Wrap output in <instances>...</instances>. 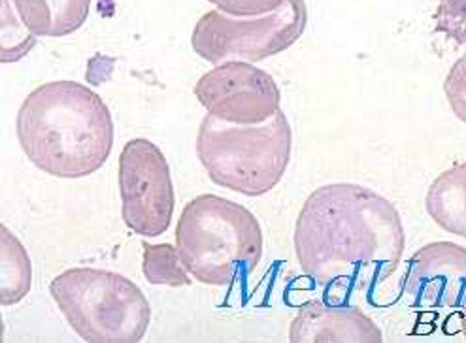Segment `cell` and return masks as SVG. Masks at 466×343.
Listing matches in <instances>:
<instances>
[{
    "instance_id": "cell-1",
    "label": "cell",
    "mask_w": 466,
    "mask_h": 343,
    "mask_svg": "<svg viewBox=\"0 0 466 343\" xmlns=\"http://www.w3.org/2000/svg\"><path fill=\"white\" fill-rule=\"evenodd\" d=\"M400 214L380 193L357 183H329L309 193L295 227L300 270L330 300L369 297L402 260Z\"/></svg>"
},
{
    "instance_id": "cell-2",
    "label": "cell",
    "mask_w": 466,
    "mask_h": 343,
    "mask_svg": "<svg viewBox=\"0 0 466 343\" xmlns=\"http://www.w3.org/2000/svg\"><path fill=\"white\" fill-rule=\"evenodd\" d=\"M29 161L61 179H80L105 166L114 147V119L91 87L61 79L25 96L15 119Z\"/></svg>"
},
{
    "instance_id": "cell-3",
    "label": "cell",
    "mask_w": 466,
    "mask_h": 343,
    "mask_svg": "<svg viewBox=\"0 0 466 343\" xmlns=\"http://www.w3.org/2000/svg\"><path fill=\"white\" fill-rule=\"evenodd\" d=\"M176 247L195 281L232 287L261 262L263 230L248 207L218 195H198L181 211Z\"/></svg>"
},
{
    "instance_id": "cell-4",
    "label": "cell",
    "mask_w": 466,
    "mask_h": 343,
    "mask_svg": "<svg viewBox=\"0 0 466 343\" xmlns=\"http://www.w3.org/2000/svg\"><path fill=\"white\" fill-rule=\"evenodd\" d=\"M293 132L281 110L261 125H232L206 114L197 135V156L208 177L244 197L270 193L286 176Z\"/></svg>"
},
{
    "instance_id": "cell-5",
    "label": "cell",
    "mask_w": 466,
    "mask_h": 343,
    "mask_svg": "<svg viewBox=\"0 0 466 343\" xmlns=\"http://www.w3.org/2000/svg\"><path fill=\"white\" fill-rule=\"evenodd\" d=\"M49 295L70 328L89 343H138L151 308L128 277L100 268H68L49 283Z\"/></svg>"
},
{
    "instance_id": "cell-6",
    "label": "cell",
    "mask_w": 466,
    "mask_h": 343,
    "mask_svg": "<svg viewBox=\"0 0 466 343\" xmlns=\"http://www.w3.org/2000/svg\"><path fill=\"white\" fill-rule=\"evenodd\" d=\"M304 0H283L265 15L237 17L221 10L206 12L195 25L191 45L197 55L212 65L227 61L257 63L289 49L306 31Z\"/></svg>"
},
{
    "instance_id": "cell-7",
    "label": "cell",
    "mask_w": 466,
    "mask_h": 343,
    "mask_svg": "<svg viewBox=\"0 0 466 343\" xmlns=\"http://www.w3.org/2000/svg\"><path fill=\"white\" fill-rule=\"evenodd\" d=\"M121 219L135 234L157 237L174 216V185L165 153L146 138L127 142L119 155Z\"/></svg>"
},
{
    "instance_id": "cell-8",
    "label": "cell",
    "mask_w": 466,
    "mask_h": 343,
    "mask_svg": "<svg viewBox=\"0 0 466 343\" xmlns=\"http://www.w3.org/2000/svg\"><path fill=\"white\" fill-rule=\"evenodd\" d=\"M206 114L232 125H261L281 110L274 77L246 61H227L200 76L193 89Z\"/></svg>"
},
{
    "instance_id": "cell-9",
    "label": "cell",
    "mask_w": 466,
    "mask_h": 343,
    "mask_svg": "<svg viewBox=\"0 0 466 343\" xmlns=\"http://www.w3.org/2000/svg\"><path fill=\"white\" fill-rule=\"evenodd\" d=\"M400 297L411 309H462L466 247L453 242H432L418 249L408 262Z\"/></svg>"
},
{
    "instance_id": "cell-10",
    "label": "cell",
    "mask_w": 466,
    "mask_h": 343,
    "mask_svg": "<svg viewBox=\"0 0 466 343\" xmlns=\"http://www.w3.org/2000/svg\"><path fill=\"white\" fill-rule=\"evenodd\" d=\"M293 343H380V327L348 302H306L289 325Z\"/></svg>"
},
{
    "instance_id": "cell-11",
    "label": "cell",
    "mask_w": 466,
    "mask_h": 343,
    "mask_svg": "<svg viewBox=\"0 0 466 343\" xmlns=\"http://www.w3.org/2000/svg\"><path fill=\"white\" fill-rule=\"evenodd\" d=\"M19 21L33 36L61 38L87 21L91 0H10Z\"/></svg>"
},
{
    "instance_id": "cell-12",
    "label": "cell",
    "mask_w": 466,
    "mask_h": 343,
    "mask_svg": "<svg viewBox=\"0 0 466 343\" xmlns=\"http://www.w3.org/2000/svg\"><path fill=\"white\" fill-rule=\"evenodd\" d=\"M425 207L440 228L466 240V163L448 168L431 183Z\"/></svg>"
},
{
    "instance_id": "cell-13",
    "label": "cell",
    "mask_w": 466,
    "mask_h": 343,
    "mask_svg": "<svg viewBox=\"0 0 466 343\" xmlns=\"http://www.w3.org/2000/svg\"><path fill=\"white\" fill-rule=\"evenodd\" d=\"M0 232H3V260H0L3 293H0V298H3V306H12L29 295L33 283V264L27 249L8 230V227L0 228Z\"/></svg>"
},
{
    "instance_id": "cell-14",
    "label": "cell",
    "mask_w": 466,
    "mask_h": 343,
    "mask_svg": "<svg viewBox=\"0 0 466 343\" xmlns=\"http://www.w3.org/2000/svg\"><path fill=\"white\" fill-rule=\"evenodd\" d=\"M142 272L147 283L157 287L177 288L191 285V274L184 267L177 247L170 244H144Z\"/></svg>"
},
{
    "instance_id": "cell-15",
    "label": "cell",
    "mask_w": 466,
    "mask_h": 343,
    "mask_svg": "<svg viewBox=\"0 0 466 343\" xmlns=\"http://www.w3.org/2000/svg\"><path fill=\"white\" fill-rule=\"evenodd\" d=\"M434 31L466 47V0H440Z\"/></svg>"
},
{
    "instance_id": "cell-16",
    "label": "cell",
    "mask_w": 466,
    "mask_h": 343,
    "mask_svg": "<svg viewBox=\"0 0 466 343\" xmlns=\"http://www.w3.org/2000/svg\"><path fill=\"white\" fill-rule=\"evenodd\" d=\"M444 93L451 112L466 125V53L450 68L444 82Z\"/></svg>"
},
{
    "instance_id": "cell-17",
    "label": "cell",
    "mask_w": 466,
    "mask_h": 343,
    "mask_svg": "<svg viewBox=\"0 0 466 343\" xmlns=\"http://www.w3.org/2000/svg\"><path fill=\"white\" fill-rule=\"evenodd\" d=\"M210 3L228 15L255 17L278 10L283 0H210Z\"/></svg>"
},
{
    "instance_id": "cell-18",
    "label": "cell",
    "mask_w": 466,
    "mask_h": 343,
    "mask_svg": "<svg viewBox=\"0 0 466 343\" xmlns=\"http://www.w3.org/2000/svg\"><path fill=\"white\" fill-rule=\"evenodd\" d=\"M455 317L461 321L459 330H462V332L466 334V300H464V306H462V309H461V315H455Z\"/></svg>"
}]
</instances>
